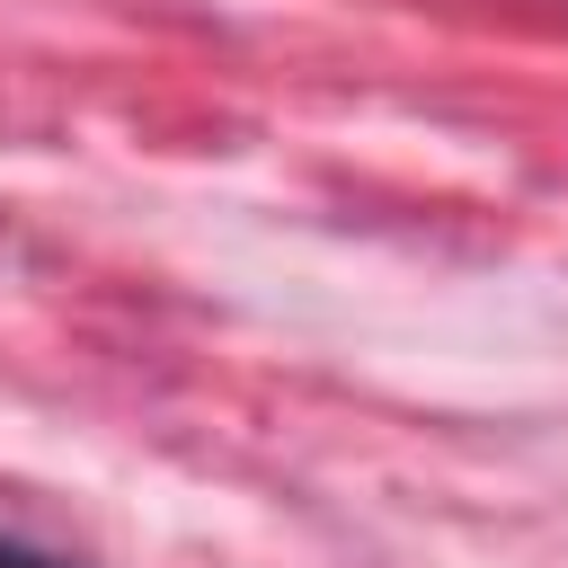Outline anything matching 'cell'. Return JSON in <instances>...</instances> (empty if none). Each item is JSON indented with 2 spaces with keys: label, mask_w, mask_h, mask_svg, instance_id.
Returning a JSON list of instances; mask_svg holds the SVG:
<instances>
[{
  "label": "cell",
  "mask_w": 568,
  "mask_h": 568,
  "mask_svg": "<svg viewBox=\"0 0 568 568\" xmlns=\"http://www.w3.org/2000/svg\"><path fill=\"white\" fill-rule=\"evenodd\" d=\"M0 568H71V559H53V550H36V541L0 532Z\"/></svg>",
  "instance_id": "cell-1"
}]
</instances>
